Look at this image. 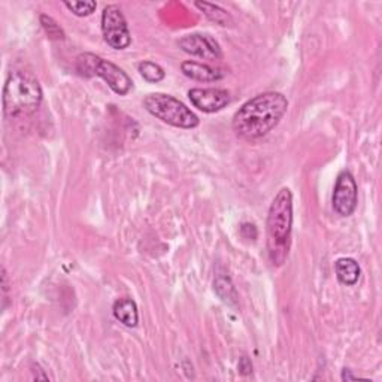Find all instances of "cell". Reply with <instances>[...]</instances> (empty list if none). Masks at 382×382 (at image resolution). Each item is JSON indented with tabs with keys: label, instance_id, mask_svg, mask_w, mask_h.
I'll use <instances>...</instances> for the list:
<instances>
[{
	"label": "cell",
	"instance_id": "obj_1",
	"mask_svg": "<svg viewBox=\"0 0 382 382\" xmlns=\"http://www.w3.org/2000/svg\"><path fill=\"white\" fill-rule=\"evenodd\" d=\"M289 108L284 94L268 91L243 103L233 116V132L243 141H257L278 125Z\"/></svg>",
	"mask_w": 382,
	"mask_h": 382
},
{
	"label": "cell",
	"instance_id": "obj_2",
	"mask_svg": "<svg viewBox=\"0 0 382 382\" xmlns=\"http://www.w3.org/2000/svg\"><path fill=\"white\" fill-rule=\"evenodd\" d=\"M268 254L273 266H282L289 257L293 227V194L282 188L275 196L268 214Z\"/></svg>",
	"mask_w": 382,
	"mask_h": 382
},
{
	"label": "cell",
	"instance_id": "obj_3",
	"mask_svg": "<svg viewBox=\"0 0 382 382\" xmlns=\"http://www.w3.org/2000/svg\"><path fill=\"white\" fill-rule=\"evenodd\" d=\"M42 103V89L33 73L14 70L3 89V111L10 120L29 116Z\"/></svg>",
	"mask_w": 382,
	"mask_h": 382
},
{
	"label": "cell",
	"instance_id": "obj_4",
	"mask_svg": "<svg viewBox=\"0 0 382 382\" xmlns=\"http://www.w3.org/2000/svg\"><path fill=\"white\" fill-rule=\"evenodd\" d=\"M145 109L163 123L179 127V129H194L199 125L197 115L187 106L165 93L148 94L144 99Z\"/></svg>",
	"mask_w": 382,
	"mask_h": 382
},
{
	"label": "cell",
	"instance_id": "obj_5",
	"mask_svg": "<svg viewBox=\"0 0 382 382\" xmlns=\"http://www.w3.org/2000/svg\"><path fill=\"white\" fill-rule=\"evenodd\" d=\"M102 33L106 44L114 49H125L132 44L129 26L119 6L109 5L103 9Z\"/></svg>",
	"mask_w": 382,
	"mask_h": 382
},
{
	"label": "cell",
	"instance_id": "obj_6",
	"mask_svg": "<svg viewBox=\"0 0 382 382\" xmlns=\"http://www.w3.org/2000/svg\"><path fill=\"white\" fill-rule=\"evenodd\" d=\"M358 188L354 176L348 171H342L337 175L333 190V209L341 217H349L354 214L357 208Z\"/></svg>",
	"mask_w": 382,
	"mask_h": 382
},
{
	"label": "cell",
	"instance_id": "obj_7",
	"mask_svg": "<svg viewBox=\"0 0 382 382\" xmlns=\"http://www.w3.org/2000/svg\"><path fill=\"white\" fill-rule=\"evenodd\" d=\"M94 75L100 77L111 87V90L119 96H125L132 90V86H133L130 77L127 75L121 68L100 57H98V60H96L93 77Z\"/></svg>",
	"mask_w": 382,
	"mask_h": 382
},
{
	"label": "cell",
	"instance_id": "obj_8",
	"mask_svg": "<svg viewBox=\"0 0 382 382\" xmlns=\"http://www.w3.org/2000/svg\"><path fill=\"white\" fill-rule=\"evenodd\" d=\"M188 98L194 108L206 114L218 112L230 103V93L222 89H193L188 91Z\"/></svg>",
	"mask_w": 382,
	"mask_h": 382
},
{
	"label": "cell",
	"instance_id": "obj_9",
	"mask_svg": "<svg viewBox=\"0 0 382 382\" xmlns=\"http://www.w3.org/2000/svg\"><path fill=\"white\" fill-rule=\"evenodd\" d=\"M178 45L183 51H185L187 54L205 60H220L222 57L218 42L208 35H187L183 39H179Z\"/></svg>",
	"mask_w": 382,
	"mask_h": 382
},
{
	"label": "cell",
	"instance_id": "obj_10",
	"mask_svg": "<svg viewBox=\"0 0 382 382\" xmlns=\"http://www.w3.org/2000/svg\"><path fill=\"white\" fill-rule=\"evenodd\" d=\"M181 70L185 77L200 82H215L224 77V73H222L220 69L211 68L208 65H204V63H197L191 60L183 63Z\"/></svg>",
	"mask_w": 382,
	"mask_h": 382
},
{
	"label": "cell",
	"instance_id": "obj_11",
	"mask_svg": "<svg viewBox=\"0 0 382 382\" xmlns=\"http://www.w3.org/2000/svg\"><path fill=\"white\" fill-rule=\"evenodd\" d=\"M335 270H336V277H337L339 282L344 285L357 284V281L360 278V273H362L358 263L354 259H349V257L339 259L335 263Z\"/></svg>",
	"mask_w": 382,
	"mask_h": 382
},
{
	"label": "cell",
	"instance_id": "obj_12",
	"mask_svg": "<svg viewBox=\"0 0 382 382\" xmlns=\"http://www.w3.org/2000/svg\"><path fill=\"white\" fill-rule=\"evenodd\" d=\"M114 316L127 327H136L139 321L137 306L132 299H120L114 303Z\"/></svg>",
	"mask_w": 382,
	"mask_h": 382
},
{
	"label": "cell",
	"instance_id": "obj_13",
	"mask_svg": "<svg viewBox=\"0 0 382 382\" xmlns=\"http://www.w3.org/2000/svg\"><path fill=\"white\" fill-rule=\"evenodd\" d=\"M194 5L201 10V13L206 15L208 20L212 21V23L220 24L222 27L231 26V23H233L231 15L227 13L226 9H222L221 6L209 3V2H196Z\"/></svg>",
	"mask_w": 382,
	"mask_h": 382
},
{
	"label": "cell",
	"instance_id": "obj_14",
	"mask_svg": "<svg viewBox=\"0 0 382 382\" xmlns=\"http://www.w3.org/2000/svg\"><path fill=\"white\" fill-rule=\"evenodd\" d=\"M214 290L226 303L236 305L238 294H236V290H235V286H233L230 278L227 277V273L217 272L215 280H214Z\"/></svg>",
	"mask_w": 382,
	"mask_h": 382
},
{
	"label": "cell",
	"instance_id": "obj_15",
	"mask_svg": "<svg viewBox=\"0 0 382 382\" xmlns=\"http://www.w3.org/2000/svg\"><path fill=\"white\" fill-rule=\"evenodd\" d=\"M137 69H139V73L142 75V78L148 82H160L162 79H165L166 77V73L163 70L162 66H158L157 63L154 61H150V60H146V61H142L139 63V66H137Z\"/></svg>",
	"mask_w": 382,
	"mask_h": 382
},
{
	"label": "cell",
	"instance_id": "obj_16",
	"mask_svg": "<svg viewBox=\"0 0 382 382\" xmlns=\"http://www.w3.org/2000/svg\"><path fill=\"white\" fill-rule=\"evenodd\" d=\"M40 24H42V27H44L45 33L48 35L49 39H54V40L65 39V31L61 30V27L51 17L42 14L40 15Z\"/></svg>",
	"mask_w": 382,
	"mask_h": 382
},
{
	"label": "cell",
	"instance_id": "obj_17",
	"mask_svg": "<svg viewBox=\"0 0 382 382\" xmlns=\"http://www.w3.org/2000/svg\"><path fill=\"white\" fill-rule=\"evenodd\" d=\"M65 6L78 17H87L94 13L98 3L93 2V0H87V2H65Z\"/></svg>",
	"mask_w": 382,
	"mask_h": 382
},
{
	"label": "cell",
	"instance_id": "obj_18",
	"mask_svg": "<svg viewBox=\"0 0 382 382\" xmlns=\"http://www.w3.org/2000/svg\"><path fill=\"white\" fill-rule=\"evenodd\" d=\"M239 372L242 375H248L252 372V365L248 360V357H242L240 362H239Z\"/></svg>",
	"mask_w": 382,
	"mask_h": 382
},
{
	"label": "cell",
	"instance_id": "obj_19",
	"mask_svg": "<svg viewBox=\"0 0 382 382\" xmlns=\"http://www.w3.org/2000/svg\"><path fill=\"white\" fill-rule=\"evenodd\" d=\"M2 290H3V310L6 307L8 300V273L5 268H2Z\"/></svg>",
	"mask_w": 382,
	"mask_h": 382
},
{
	"label": "cell",
	"instance_id": "obj_20",
	"mask_svg": "<svg viewBox=\"0 0 382 382\" xmlns=\"http://www.w3.org/2000/svg\"><path fill=\"white\" fill-rule=\"evenodd\" d=\"M342 379L344 381H349V379H357V376H354V375H351V374H349V370H344V374H342Z\"/></svg>",
	"mask_w": 382,
	"mask_h": 382
}]
</instances>
